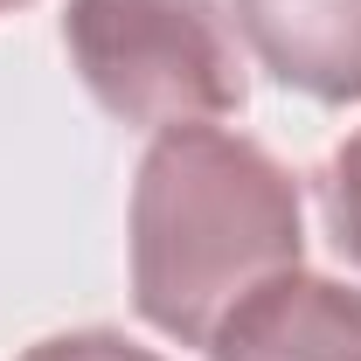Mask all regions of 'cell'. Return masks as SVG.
I'll list each match as a JSON object with an SVG mask.
<instances>
[{
	"label": "cell",
	"mask_w": 361,
	"mask_h": 361,
	"mask_svg": "<svg viewBox=\"0 0 361 361\" xmlns=\"http://www.w3.org/2000/svg\"><path fill=\"white\" fill-rule=\"evenodd\" d=\"M209 361H361V292L285 271L216 326Z\"/></svg>",
	"instance_id": "3"
},
{
	"label": "cell",
	"mask_w": 361,
	"mask_h": 361,
	"mask_svg": "<svg viewBox=\"0 0 361 361\" xmlns=\"http://www.w3.org/2000/svg\"><path fill=\"white\" fill-rule=\"evenodd\" d=\"M21 361H167V355L139 348V341H126V334L90 326V334H56V341H35Z\"/></svg>",
	"instance_id": "6"
},
{
	"label": "cell",
	"mask_w": 361,
	"mask_h": 361,
	"mask_svg": "<svg viewBox=\"0 0 361 361\" xmlns=\"http://www.w3.org/2000/svg\"><path fill=\"white\" fill-rule=\"evenodd\" d=\"M319 195H326L334 243H341V250L361 264V126L334 146V160H326V174H319Z\"/></svg>",
	"instance_id": "5"
},
{
	"label": "cell",
	"mask_w": 361,
	"mask_h": 361,
	"mask_svg": "<svg viewBox=\"0 0 361 361\" xmlns=\"http://www.w3.org/2000/svg\"><path fill=\"white\" fill-rule=\"evenodd\" d=\"M306 202L285 160L223 126L160 133L133 180V306L180 348H209L257 285L299 271Z\"/></svg>",
	"instance_id": "1"
},
{
	"label": "cell",
	"mask_w": 361,
	"mask_h": 361,
	"mask_svg": "<svg viewBox=\"0 0 361 361\" xmlns=\"http://www.w3.org/2000/svg\"><path fill=\"white\" fill-rule=\"evenodd\" d=\"M63 49L90 97L139 133L216 126L250 97L223 0H70Z\"/></svg>",
	"instance_id": "2"
},
{
	"label": "cell",
	"mask_w": 361,
	"mask_h": 361,
	"mask_svg": "<svg viewBox=\"0 0 361 361\" xmlns=\"http://www.w3.org/2000/svg\"><path fill=\"white\" fill-rule=\"evenodd\" d=\"M7 7H21V0H0V14H7Z\"/></svg>",
	"instance_id": "7"
},
{
	"label": "cell",
	"mask_w": 361,
	"mask_h": 361,
	"mask_svg": "<svg viewBox=\"0 0 361 361\" xmlns=\"http://www.w3.org/2000/svg\"><path fill=\"white\" fill-rule=\"evenodd\" d=\"M250 56L313 104H361V0H229Z\"/></svg>",
	"instance_id": "4"
}]
</instances>
